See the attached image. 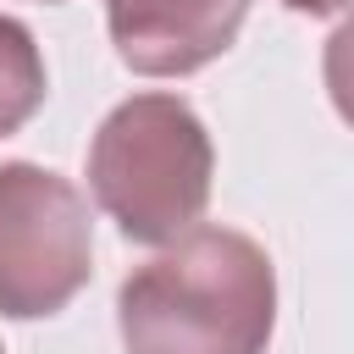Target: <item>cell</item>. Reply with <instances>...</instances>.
<instances>
[{
    "mask_svg": "<svg viewBox=\"0 0 354 354\" xmlns=\"http://www.w3.org/2000/svg\"><path fill=\"white\" fill-rule=\"evenodd\" d=\"M127 354H266L277 326V271L232 227H188L116 293Z\"/></svg>",
    "mask_w": 354,
    "mask_h": 354,
    "instance_id": "1",
    "label": "cell"
},
{
    "mask_svg": "<svg viewBox=\"0 0 354 354\" xmlns=\"http://www.w3.org/2000/svg\"><path fill=\"white\" fill-rule=\"evenodd\" d=\"M210 133L177 94L122 100L88 144V188L133 243L183 238L210 205Z\"/></svg>",
    "mask_w": 354,
    "mask_h": 354,
    "instance_id": "2",
    "label": "cell"
},
{
    "mask_svg": "<svg viewBox=\"0 0 354 354\" xmlns=\"http://www.w3.org/2000/svg\"><path fill=\"white\" fill-rule=\"evenodd\" d=\"M94 271L83 194L33 160L0 166V315L39 321L66 310Z\"/></svg>",
    "mask_w": 354,
    "mask_h": 354,
    "instance_id": "3",
    "label": "cell"
},
{
    "mask_svg": "<svg viewBox=\"0 0 354 354\" xmlns=\"http://www.w3.org/2000/svg\"><path fill=\"white\" fill-rule=\"evenodd\" d=\"M249 0H105L116 55L144 77H188L232 50Z\"/></svg>",
    "mask_w": 354,
    "mask_h": 354,
    "instance_id": "4",
    "label": "cell"
},
{
    "mask_svg": "<svg viewBox=\"0 0 354 354\" xmlns=\"http://www.w3.org/2000/svg\"><path fill=\"white\" fill-rule=\"evenodd\" d=\"M44 105V55L17 17H0V138Z\"/></svg>",
    "mask_w": 354,
    "mask_h": 354,
    "instance_id": "5",
    "label": "cell"
},
{
    "mask_svg": "<svg viewBox=\"0 0 354 354\" xmlns=\"http://www.w3.org/2000/svg\"><path fill=\"white\" fill-rule=\"evenodd\" d=\"M282 6H293V11H310V17H337V11H343V0H282Z\"/></svg>",
    "mask_w": 354,
    "mask_h": 354,
    "instance_id": "6",
    "label": "cell"
},
{
    "mask_svg": "<svg viewBox=\"0 0 354 354\" xmlns=\"http://www.w3.org/2000/svg\"><path fill=\"white\" fill-rule=\"evenodd\" d=\"M0 354H6V348H0Z\"/></svg>",
    "mask_w": 354,
    "mask_h": 354,
    "instance_id": "7",
    "label": "cell"
}]
</instances>
